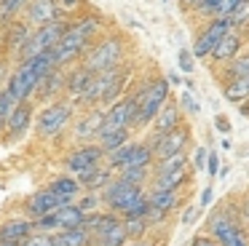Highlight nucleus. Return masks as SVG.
<instances>
[{"instance_id":"4d7b16f0","label":"nucleus","mask_w":249,"mask_h":246,"mask_svg":"<svg viewBox=\"0 0 249 246\" xmlns=\"http://www.w3.org/2000/svg\"><path fill=\"white\" fill-rule=\"evenodd\" d=\"M241 112H247V115H249V107H241Z\"/></svg>"},{"instance_id":"412c9836","label":"nucleus","mask_w":249,"mask_h":246,"mask_svg":"<svg viewBox=\"0 0 249 246\" xmlns=\"http://www.w3.org/2000/svg\"><path fill=\"white\" fill-rule=\"evenodd\" d=\"M238 51H241V37L231 30V32H225V35L220 37L217 48L212 51V59H214V62H220V64H225V62H231V59H236Z\"/></svg>"},{"instance_id":"aec40b11","label":"nucleus","mask_w":249,"mask_h":246,"mask_svg":"<svg viewBox=\"0 0 249 246\" xmlns=\"http://www.w3.org/2000/svg\"><path fill=\"white\" fill-rule=\"evenodd\" d=\"M105 123V112L102 110H91L86 115H81L75 121V139L78 142H86V139L99 137V128Z\"/></svg>"},{"instance_id":"4be33fe9","label":"nucleus","mask_w":249,"mask_h":246,"mask_svg":"<svg viewBox=\"0 0 249 246\" xmlns=\"http://www.w3.org/2000/svg\"><path fill=\"white\" fill-rule=\"evenodd\" d=\"M27 14H30V21L38 24V27H43V24H49V21L59 19V8H56L54 0H33Z\"/></svg>"},{"instance_id":"0eeeda50","label":"nucleus","mask_w":249,"mask_h":246,"mask_svg":"<svg viewBox=\"0 0 249 246\" xmlns=\"http://www.w3.org/2000/svg\"><path fill=\"white\" fill-rule=\"evenodd\" d=\"M65 30H67V24L62 19H54V21H49V24L38 27V32H35V35H30V40L24 43V48L19 51L22 62H24V59H30V56H38V53L51 51V48L56 46V40L65 35Z\"/></svg>"},{"instance_id":"2f4dec72","label":"nucleus","mask_w":249,"mask_h":246,"mask_svg":"<svg viewBox=\"0 0 249 246\" xmlns=\"http://www.w3.org/2000/svg\"><path fill=\"white\" fill-rule=\"evenodd\" d=\"M131 147H134V142H126L124 147H118V150H113V153H107L105 158H107V169H113V171H121L126 163H129V155H131Z\"/></svg>"},{"instance_id":"f3484780","label":"nucleus","mask_w":249,"mask_h":246,"mask_svg":"<svg viewBox=\"0 0 249 246\" xmlns=\"http://www.w3.org/2000/svg\"><path fill=\"white\" fill-rule=\"evenodd\" d=\"M75 179L81 182L83 190H89V193H102L105 187H107L110 182L115 179V176H113V169H107L105 163H99L97 169L83 171V174H78V176H75Z\"/></svg>"},{"instance_id":"9b49d317","label":"nucleus","mask_w":249,"mask_h":246,"mask_svg":"<svg viewBox=\"0 0 249 246\" xmlns=\"http://www.w3.org/2000/svg\"><path fill=\"white\" fill-rule=\"evenodd\" d=\"M190 139V131L188 126H177L172 131L161 134V137H150V150H153V158L156 160H163V158H172L177 153H185V144Z\"/></svg>"},{"instance_id":"603ef678","label":"nucleus","mask_w":249,"mask_h":246,"mask_svg":"<svg viewBox=\"0 0 249 246\" xmlns=\"http://www.w3.org/2000/svg\"><path fill=\"white\" fill-rule=\"evenodd\" d=\"M193 217H196V209H188V214H185V222H193Z\"/></svg>"},{"instance_id":"6e6d98bb","label":"nucleus","mask_w":249,"mask_h":246,"mask_svg":"<svg viewBox=\"0 0 249 246\" xmlns=\"http://www.w3.org/2000/svg\"><path fill=\"white\" fill-rule=\"evenodd\" d=\"M0 246H22V244H0Z\"/></svg>"},{"instance_id":"79ce46f5","label":"nucleus","mask_w":249,"mask_h":246,"mask_svg":"<svg viewBox=\"0 0 249 246\" xmlns=\"http://www.w3.org/2000/svg\"><path fill=\"white\" fill-rule=\"evenodd\" d=\"M228 21H231V24H249V0H244V3L233 11V16Z\"/></svg>"},{"instance_id":"4c0bfd02","label":"nucleus","mask_w":249,"mask_h":246,"mask_svg":"<svg viewBox=\"0 0 249 246\" xmlns=\"http://www.w3.org/2000/svg\"><path fill=\"white\" fill-rule=\"evenodd\" d=\"M22 246H54V235H51V233H38V230H33V233H30L27 238L22 241Z\"/></svg>"},{"instance_id":"c03bdc74","label":"nucleus","mask_w":249,"mask_h":246,"mask_svg":"<svg viewBox=\"0 0 249 246\" xmlns=\"http://www.w3.org/2000/svg\"><path fill=\"white\" fill-rule=\"evenodd\" d=\"M206 158H209L206 147H198V150H196V155H193V166H196V169H204V166H206Z\"/></svg>"},{"instance_id":"6ab92c4d","label":"nucleus","mask_w":249,"mask_h":246,"mask_svg":"<svg viewBox=\"0 0 249 246\" xmlns=\"http://www.w3.org/2000/svg\"><path fill=\"white\" fill-rule=\"evenodd\" d=\"M182 115H179V107L174 102H166V105L158 110V115L153 118V137H161V134L172 131V128L182 126Z\"/></svg>"},{"instance_id":"7c9ffc66","label":"nucleus","mask_w":249,"mask_h":246,"mask_svg":"<svg viewBox=\"0 0 249 246\" xmlns=\"http://www.w3.org/2000/svg\"><path fill=\"white\" fill-rule=\"evenodd\" d=\"M129 142V128H121V131H110L105 134V137H99V147H102V153H113V150L124 147V144Z\"/></svg>"},{"instance_id":"5701e85b","label":"nucleus","mask_w":249,"mask_h":246,"mask_svg":"<svg viewBox=\"0 0 249 246\" xmlns=\"http://www.w3.org/2000/svg\"><path fill=\"white\" fill-rule=\"evenodd\" d=\"M83 217L86 214L78 209V203H65L54 211V222H56V230H67V228H81L83 225Z\"/></svg>"},{"instance_id":"bb28decb","label":"nucleus","mask_w":249,"mask_h":246,"mask_svg":"<svg viewBox=\"0 0 249 246\" xmlns=\"http://www.w3.org/2000/svg\"><path fill=\"white\" fill-rule=\"evenodd\" d=\"M185 179H188V166H179V169H174V171L158 174L156 179H153V190H174L177 193V187L182 185Z\"/></svg>"},{"instance_id":"c9c22d12","label":"nucleus","mask_w":249,"mask_h":246,"mask_svg":"<svg viewBox=\"0 0 249 246\" xmlns=\"http://www.w3.org/2000/svg\"><path fill=\"white\" fill-rule=\"evenodd\" d=\"M121 179L131 182V185H142V182L147 179V169H137V166H124V169L118 171Z\"/></svg>"},{"instance_id":"f704fd0d","label":"nucleus","mask_w":249,"mask_h":246,"mask_svg":"<svg viewBox=\"0 0 249 246\" xmlns=\"http://www.w3.org/2000/svg\"><path fill=\"white\" fill-rule=\"evenodd\" d=\"M179 166H188V155H185V153H177V155H172V158L158 160V163H156V176L158 174H166V171H174V169H179Z\"/></svg>"},{"instance_id":"dca6fc26","label":"nucleus","mask_w":249,"mask_h":246,"mask_svg":"<svg viewBox=\"0 0 249 246\" xmlns=\"http://www.w3.org/2000/svg\"><path fill=\"white\" fill-rule=\"evenodd\" d=\"M49 190L54 193V198L65 206V203H75L78 201V195H81V182L75 179V176H70V174H62V176H56L54 182L49 185Z\"/></svg>"},{"instance_id":"13d9d810","label":"nucleus","mask_w":249,"mask_h":246,"mask_svg":"<svg viewBox=\"0 0 249 246\" xmlns=\"http://www.w3.org/2000/svg\"><path fill=\"white\" fill-rule=\"evenodd\" d=\"M3 3H8V0H0V5H3Z\"/></svg>"},{"instance_id":"8fccbe9b","label":"nucleus","mask_w":249,"mask_h":246,"mask_svg":"<svg viewBox=\"0 0 249 246\" xmlns=\"http://www.w3.org/2000/svg\"><path fill=\"white\" fill-rule=\"evenodd\" d=\"M204 3H206V0H182V5H185V8H193V11H198Z\"/></svg>"},{"instance_id":"72a5a7b5","label":"nucleus","mask_w":249,"mask_h":246,"mask_svg":"<svg viewBox=\"0 0 249 246\" xmlns=\"http://www.w3.org/2000/svg\"><path fill=\"white\" fill-rule=\"evenodd\" d=\"M225 75H231V80L233 78H249V51L247 53H238L236 59H231V62H228V72Z\"/></svg>"},{"instance_id":"393cba45","label":"nucleus","mask_w":249,"mask_h":246,"mask_svg":"<svg viewBox=\"0 0 249 246\" xmlns=\"http://www.w3.org/2000/svg\"><path fill=\"white\" fill-rule=\"evenodd\" d=\"M54 246H91V235L83 228H67V230H54Z\"/></svg>"},{"instance_id":"bf43d9fd","label":"nucleus","mask_w":249,"mask_h":246,"mask_svg":"<svg viewBox=\"0 0 249 246\" xmlns=\"http://www.w3.org/2000/svg\"><path fill=\"white\" fill-rule=\"evenodd\" d=\"M247 211H249V203H247Z\"/></svg>"},{"instance_id":"a211bd4d","label":"nucleus","mask_w":249,"mask_h":246,"mask_svg":"<svg viewBox=\"0 0 249 246\" xmlns=\"http://www.w3.org/2000/svg\"><path fill=\"white\" fill-rule=\"evenodd\" d=\"M33 233V219L17 217L0 225V244H22L27 235Z\"/></svg>"},{"instance_id":"09e8293b","label":"nucleus","mask_w":249,"mask_h":246,"mask_svg":"<svg viewBox=\"0 0 249 246\" xmlns=\"http://www.w3.org/2000/svg\"><path fill=\"white\" fill-rule=\"evenodd\" d=\"M214 126H217V131H222V134H228V137H231V123H228V118H217L214 121Z\"/></svg>"},{"instance_id":"37998d69","label":"nucleus","mask_w":249,"mask_h":246,"mask_svg":"<svg viewBox=\"0 0 249 246\" xmlns=\"http://www.w3.org/2000/svg\"><path fill=\"white\" fill-rule=\"evenodd\" d=\"M177 62H179V70H182V72H193V53H190V51H185V48H182Z\"/></svg>"},{"instance_id":"6e6552de","label":"nucleus","mask_w":249,"mask_h":246,"mask_svg":"<svg viewBox=\"0 0 249 246\" xmlns=\"http://www.w3.org/2000/svg\"><path fill=\"white\" fill-rule=\"evenodd\" d=\"M121 56H124V43H121L118 37H105L102 43H97V46L89 51L83 67L91 70V72H105V70L118 67Z\"/></svg>"},{"instance_id":"9d476101","label":"nucleus","mask_w":249,"mask_h":246,"mask_svg":"<svg viewBox=\"0 0 249 246\" xmlns=\"http://www.w3.org/2000/svg\"><path fill=\"white\" fill-rule=\"evenodd\" d=\"M134 115H137L134 96L113 102L110 110H105V123H102V128H99V137H105V134H110V131H121V128H131L134 126Z\"/></svg>"},{"instance_id":"f257e3e1","label":"nucleus","mask_w":249,"mask_h":246,"mask_svg":"<svg viewBox=\"0 0 249 246\" xmlns=\"http://www.w3.org/2000/svg\"><path fill=\"white\" fill-rule=\"evenodd\" d=\"M51 70H54L51 51L38 53V56H30V59H24V62L17 67V72L8 78V83H6V88H3V91L11 96L14 105H19V102H27L30 94H35L38 83L43 80V75L51 72Z\"/></svg>"},{"instance_id":"de8ad7c7","label":"nucleus","mask_w":249,"mask_h":246,"mask_svg":"<svg viewBox=\"0 0 249 246\" xmlns=\"http://www.w3.org/2000/svg\"><path fill=\"white\" fill-rule=\"evenodd\" d=\"M190 246H220L214 238H206V235H196L193 241H190Z\"/></svg>"},{"instance_id":"c756f323","label":"nucleus","mask_w":249,"mask_h":246,"mask_svg":"<svg viewBox=\"0 0 249 246\" xmlns=\"http://www.w3.org/2000/svg\"><path fill=\"white\" fill-rule=\"evenodd\" d=\"M153 163V150L147 142H134L131 147V155H129V163L126 166H137V169H150Z\"/></svg>"},{"instance_id":"58836bf2","label":"nucleus","mask_w":249,"mask_h":246,"mask_svg":"<svg viewBox=\"0 0 249 246\" xmlns=\"http://www.w3.org/2000/svg\"><path fill=\"white\" fill-rule=\"evenodd\" d=\"M75 203L83 214H91V211H97V206L102 203V195H99V193H89V195H83L81 201H75Z\"/></svg>"},{"instance_id":"c85d7f7f","label":"nucleus","mask_w":249,"mask_h":246,"mask_svg":"<svg viewBox=\"0 0 249 246\" xmlns=\"http://www.w3.org/2000/svg\"><path fill=\"white\" fill-rule=\"evenodd\" d=\"M225 99L228 102H236V105L247 102L249 99V78H233V80H228Z\"/></svg>"},{"instance_id":"a878e982","label":"nucleus","mask_w":249,"mask_h":246,"mask_svg":"<svg viewBox=\"0 0 249 246\" xmlns=\"http://www.w3.org/2000/svg\"><path fill=\"white\" fill-rule=\"evenodd\" d=\"M147 203H150V211H158L166 217L174 206H177V193L174 190H153L147 195Z\"/></svg>"},{"instance_id":"2eb2a0df","label":"nucleus","mask_w":249,"mask_h":246,"mask_svg":"<svg viewBox=\"0 0 249 246\" xmlns=\"http://www.w3.org/2000/svg\"><path fill=\"white\" fill-rule=\"evenodd\" d=\"M30 123H33V105H30V102H19V105H14L11 115H8V123H6L8 139H19L30 128Z\"/></svg>"},{"instance_id":"7ed1b4c3","label":"nucleus","mask_w":249,"mask_h":246,"mask_svg":"<svg viewBox=\"0 0 249 246\" xmlns=\"http://www.w3.org/2000/svg\"><path fill=\"white\" fill-rule=\"evenodd\" d=\"M134 102H137L134 126H147V123L158 115V110L169 102V80L158 78V80H153V83H147L145 88H140L134 94Z\"/></svg>"},{"instance_id":"423d86ee","label":"nucleus","mask_w":249,"mask_h":246,"mask_svg":"<svg viewBox=\"0 0 249 246\" xmlns=\"http://www.w3.org/2000/svg\"><path fill=\"white\" fill-rule=\"evenodd\" d=\"M70 118H72V102H67V99L51 102V105H46L43 110L38 112V118H35V131H38L40 137H51V134L62 131V128L70 123Z\"/></svg>"},{"instance_id":"4468645a","label":"nucleus","mask_w":249,"mask_h":246,"mask_svg":"<svg viewBox=\"0 0 249 246\" xmlns=\"http://www.w3.org/2000/svg\"><path fill=\"white\" fill-rule=\"evenodd\" d=\"M62 203L54 198V193L49 187H40V190L30 193L24 198V211H27V219H38V217H46V214H54Z\"/></svg>"},{"instance_id":"a18cd8bd","label":"nucleus","mask_w":249,"mask_h":246,"mask_svg":"<svg viewBox=\"0 0 249 246\" xmlns=\"http://www.w3.org/2000/svg\"><path fill=\"white\" fill-rule=\"evenodd\" d=\"M179 99H182V107H185V110L190 112V115H196V112H198V105H196V102H193V96H190V94H182V96H179Z\"/></svg>"},{"instance_id":"a19ab883","label":"nucleus","mask_w":249,"mask_h":246,"mask_svg":"<svg viewBox=\"0 0 249 246\" xmlns=\"http://www.w3.org/2000/svg\"><path fill=\"white\" fill-rule=\"evenodd\" d=\"M33 230H38V233H54V230H56L54 214H46V217L33 219Z\"/></svg>"},{"instance_id":"ddd939ff","label":"nucleus","mask_w":249,"mask_h":246,"mask_svg":"<svg viewBox=\"0 0 249 246\" xmlns=\"http://www.w3.org/2000/svg\"><path fill=\"white\" fill-rule=\"evenodd\" d=\"M231 21L228 19H212L209 24H206V30L198 35V40H196V46H193V56H198V59H206V56H212V51L217 48V43H220V37L225 35V32H231Z\"/></svg>"},{"instance_id":"5fc2aeb1","label":"nucleus","mask_w":249,"mask_h":246,"mask_svg":"<svg viewBox=\"0 0 249 246\" xmlns=\"http://www.w3.org/2000/svg\"><path fill=\"white\" fill-rule=\"evenodd\" d=\"M62 3H67V5H75V0H62Z\"/></svg>"},{"instance_id":"864d4df0","label":"nucleus","mask_w":249,"mask_h":246,"mask_svg":"<svg viewBox=\"0 0 249 246\" xmlns=\"http://www.w3.org/2000/svg\"><path fill=\"white\" fill-rule=\"evenodd\" d=\"M126 246H147L145 241H131V244H126Z\"/></svg>"},{"instance_id":"b1692460","label":"nucleus","mask_w":249,"mask_h":246,"mask_svg":"<svg viewBox=\"0 0 249 246\" xmlns=\"http://www.w3.org/2000/svg\"><path fill=\"white\" fill-rule=\"evenodd\" d=\"M94 75H97V72H91V70H86V67H78L75 72H70V75H67L65 88L70 91V94L75 96V99H81V96L89 91V86L94 83Z\"/></svg>"},{"instance_id":"1a4fd4ad","label":"nucleus","mask_w":249,"mask_h":246,"mask_svg":"<svg viewBox=\"0 0 249 246\" xmlns=\"http://www.w3.org/2000/svg\"><path fill=\"white\" fill-rule=\"evenodd\" d=\"M209 233L220 246H249V238H247V233H244V228L236 219L228 217L225 211L209 217Z\"/></svg>"},{"instance_id":"49530a36","label":"nucleus","mask_w":249,"mask_h":246,"mask_svg":"<svg viewBox=\"0 0 249 246\" xmlns=\"http://www.w3.org/2000/svg\"><path fill=\"white\" fill-rule=\"evenodd\" d=\"M206 160H209V163H206V166H209V174L217 176V174H220V158H217V153H209V158H206Z\"/></svg>"},{"instance_id":"f03ea898","label":"nucleus","mask_w":249,"mask_h":246,"mask_svg":"<svg viewBox=\"0 0 249 246\" xmlns=\"http://www.w3.org/2000/svg\"><path fill=\"white\" fill-rule=\"evenodd\" d=\"M99 30V21L94 16H86V19L75 21V24H67L65 35L56 40V46L51 48V59H54V67H62V64L72 62L75 56H81L83 48L89 46L94 35Z\"/></svg>"},{"instance_id":"20e7f679","label":"nucleus","mask_w":249,"mask_h":246,"mask_svg":"<svg viewBox=\"0 0 249 246\" xmlns=\"http://www.w3.org/2000/svg\"><path fill=\"white\" fill-rule=\"evenodd\" d=\"M124 83H126V72H124L121 67H113V70H105V72H97V75H94V83L89 86V91L81 96V102H83V105L113 102V99H118Z\"/></svg>"},{"instance_id":"3c124183","label":"nucleus","mask_w":249,"mask_h":246,"mask_svg":"<svg viewBox=\"0 0 249 246\" xmlns=\"http://www.w3.org/2000/svg\"><path fill=\"white\" fill-rule=\"evenodd\" d=\"M212 203V187H206L204 193H201V206H209Z\"/></svg>"},{"instance_id":"e433bc0d","label":"nucleus","mask_w":249,"mask_h":246,"mask_svg":"<svg viewBox=\"0 0 249 246\" xmlns=\"http://www.w3.org/2000/svg\"><path fill=\"white\" fill-rule=\"evenodd\" d=\"M241 3H244V0H220V3L214 5V14H212V16H214V19H231L233 11H236Z\"/></svg>"},{"instance_id":"473e14b6","label":"nucleus","mask_w":249,"mask_h":246,"mask_svg":"<svg viewBox=\"0 0 249 246\" xmlns=\"http://www.w3.org/2000/svg\"><path fill=\"white\" fill-rule=\"evenodd\" d=\"M147 228H150V222H147V217L124 219V230H126V235H129V241H142V235L147 233Z\"/></svg>"},{"instance_id":"f8f14e48","label":"nucleus","mask_w":249,"mask_h":246,"mask_svg":"<svg viewBox=\"0 0 249 246\" xmlns=\"http://www.w3.org/2000/svg\"><path fill=\"white\" fill-rule=\"evenodd\" d=\"M105 160V153L99 144H81V147H75L72 153H67L65 158V169L70 171V174H83V171H91L97 169L99 163Z\"/></svg>"},{"instance_id":"ea45409f","label":"nucleus","mask_w":249,"mask_h":246,"mask_svg":"<svg viewBox=\"0 0 249 246\" xmlns=\"http://www.w3.org/2000/svg\"><path fill=\"white\" fill-rule=\"evenodd\" d=\"M11 110H14V102H11V96L3 91L0 94V131L6 128V123H8V115H11Z\"/></svg>"},{"instance_id":"39448f33","label":"nucleus","mask_w":249,"mask_h":246,"mask_svg":"<svg viewBox=\"0 0 249 246\" xmlns=\"http://www.w3.org/2000/svg\"><path fill=\"white\" fill-rule=\"evenodd\" d=\"M102 203L110 209L113 214H124L126 209L131 206L134 201H140L142 195H145V190H142V185H131V182H126V179H121V176H115L113 182H110L107 187H105L102 193Z\"/></svg>"},{"instance_id":"cd10ccee","label":"nucleus","mask_w":249,"mask_h":246,"mask_svg":"<svg viewBox=\"0 0 249 246\" xmlns=\"http://www.w3.org/2000/svg\"><path fill=\"white\" fill-rule=\"evenodd\" d=\"M65 80L67 78L62 75V70L54 67L51 72L43 75V80L38 83V88H35V91H38V96H43V99H51V96H54L59 88H65Z\"/></svg>"}]
</instances>
